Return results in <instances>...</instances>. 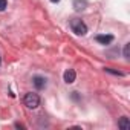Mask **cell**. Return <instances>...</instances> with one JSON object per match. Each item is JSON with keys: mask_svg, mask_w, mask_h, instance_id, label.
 Returning <instances> with one entry per match:
<instances>
[{"mask_svg": "<svg viewBox=\"0 0 130 130\" xmlns=\"http://www.w3.org/2000/svg\"><path fill=\"white\" fill-rule=\"evenodd\" d=\"M71 29L77 35H86L87 34V26L81 19H72L71 20Z\"/></svg>", "mask_w": 130, "mask_h": 130, "instance_id": "cell-1", "label": "cell"}, {"mask_svg": "<svg viewBox=\"0 0 130 130\" xmlns=\"http://www.w3.org/2000/svg\"><path fill=\"white\" fill-rule=\"evenodd\" d=\"M23 103H25V106H26L28 109H37V107L40 106V96H38L37 93L29 92V93L25 95Z\"/></svg>", "mask_w": 130, "mask_h": 130, "instance_id": "cell-2", "label": "cell"}, {"mask_svg": "<svg viewBox=\"0 0 130 130\" xmlns=\"http://www.w3.org/2000/svg\"><path fill=\"white\" fill-rule=\"evenodd\" d=\"M32 84L35 86V89L41 90V89H44V87H46L47 80H46L44 77H41V75H35V77H32Z\"/></svg>", "mask_w": 130, "mask_h": 130, "instance_id": "cell-3", "label": "cell"}, {"mask_svg": "<svg viewBox=\"0 0 130 130\" xmlns=\"http://www.w3.org/2000/svg\"><path fill=\"white\" fill-rule=\"evenodd\" d=\"M75 78H77V74H75L74 69L64 71V74H63V80H64V83H66V84H72V83L75 81Z\"/></svg>", "mask_w": 130, "mask_h": 130, "instance_id": "cell-4", "label": "cell"}, {"mask_svg": "<svg viewBox=\"0 0 130 130\" xmlns=\"http://www.w3.org/2000/svg\"><path fill=\"white\" fill-rule=\"evenodd\" d=\"M72 6H74V9L77 12H81V11H84L87 8V0H74Z\"/></svg>", "mask_w": 130, "mask_h": 130, "instance_id": "cell-5", "label": "cell"}, {"mask_svg": "<svg viewBox=\"0 0 130 130\" xmlns=\"http://www.w3.org/2000/svg\"><path fill=\"white\" fill-rule=\"evenodd\" d=\"M95 40L98 43H101V44H110L113 41V35H110V34H107V35H96Z\"/></svg>", "mask_w": 130, "mask_h": 130, "instance_id": "cell-6", "label": "cell"}, {"mask_svg": "<svg viewBox=\"0 0 130 130\" xmlns=\"http://www.w3.org/2000/svg\"><path fill=\"white\" fill-rule=\"evenodd\" d=\"M118 127H119V128H124V130L130 128L128 118H127V116H121V118H119V121H118Z\"/></svg>", "mask_w": 130, "mask_h": 130, "instance_id": "cell-7", "label": "cell"}, {"mask_svg": "<svg viewBox=\"0 0 130 130\" xmlns=\"http://www.w3.org/2000/svg\"><path fill=\"white\" fill-rule=\"evenodd\" d=\"M128 49H130V43H125V46H124V57H125V60L130 58V52H128Z\"/></svg>", "mask_w": 130, "mask_h": 130, "instance_id": "cell-8", "label": "cell"}, {"mask_svg": "<svg viewBox=\"0 0 130 130\" xmlns=\"http://www.w3.org/2000/svg\"><path fill=\"white\" fill-rule=\"evenodd\" d=\"M104 71H106V72H110V74H113V75H119V77H124V74H122V72H119V71H113V69H110V68H106Z\"/></svg>", "mask_w": 130, "mask_h": 130, "instance_id": "cell-9", "label": "cell"}, {"mask_svg": "<svg viewBox=\"0 0 130 130\" xmlns=\"http://www.w3.org/2000/svg\"><path fill=\"white\" fill-rule=\"evenodd\" d=\"M6 5H8L6 0H0V11H5L6 9Z\"/></svg>", "mask_w": 130, "mask_h": 130, "instance_id": "cell-10", "label": "cell"}, {"mask_svg": "<svg viewBox=\"0 0 130 130\" xmlns=\"http://www.w3.org/2000/svg\"><path fill=\"white\" fill-rule=\"evenodd\" d=\"M51 2H52V3H58V2H60V0H51Z\"/></svg>", "mask_w": 130, "mask_h": 130, "instance_id": "cell-11", "label": "cell"}, {"mask_svg": "<svg viewBox=\"0 0 130 130\" xmlns=\"http://www.w3.org/2000/svg\"><path fill=\"white\" fill-rule=\"evenodd\" d=\"M0 63H2V58H0Z\"/></svg>", "mask_w": 130, "mask_h": 130, "instance_id": "cell-12", "label": "cell"}]
</instances>
